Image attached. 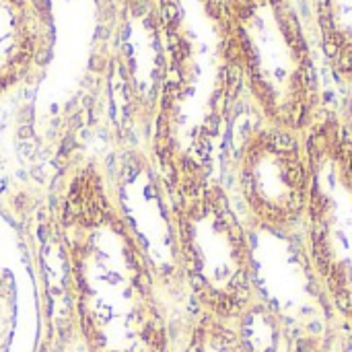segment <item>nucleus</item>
I'll return each instance as SVG.
<instances>
[{
    "instance_id": "f257e3e1",
    "label": "nucleus",
    "mask_w": 352,
    "mask_h": 352,
    "mask_svg": "<svg viewBox=\"0 0 352 352\" xmlns=\"http://www.w3.org/2000/svg\"><path fill=\"white\" fill-rule=\"evenodd\" d=\"M60 229L87 351L167 352L146 254L93 165L68 182Z\"/></svg>"
},
{
    "instance_id": "f03ea898",
    "label": "nucleus",
    "mask_w": 352,
    "mask_h": 352,
    "mask_svg": "<svg viewBox=\"0 0 352 352\" xmlns=\"http://www.w3.org/2000/svg\"><path fill=\"white\" fill-rule=\"evenodd\" d=\"M50 39L45 0H0V99L43 60Z\"/></svg>"
},
{
    "instance_id": "7ed1b4c3",
    "label": "nucleus",
    "mask_w": 352,
    "mask_h": 352,
    "mask_svg": "<svg viewBox=\"0 0 352 352\" xmlns=\"http://www.w3.org/2000/svg\"><path fill=\"white\" fill-rule=\"evenodd\" d=\"M318 21L328 60L352 82V0H318Z\"/></svg>"
},
{
    "instance_id": "20e7f679",
    "label": "nucleus",
    "mask_w": 352,
    "mask_h": 352,
    "mask_svg": "<svg viewBox=\"0 0 352 352\" xmlns=\"http://www.w3.org/2000/svg\"><path fill=\"white\" fill-rule=\"evenodd\" d=\"M186 352H252V346L239 330L229 326V322L202 314L190 334Z\"/></svg>"
}]
</instances>
